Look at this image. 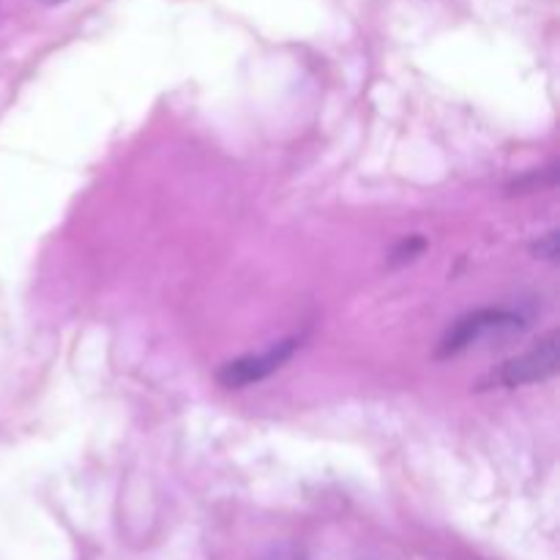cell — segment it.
<instances>
[{"label":"cell","mask_w":560,"mask_h":560,"mask_svg":"<svg viewBox=\"0 0 560 560\" xmlns=\"http://www.w3.org/2000/svg\"><path fill=\"white\" fill-rule=\"evenodd\" d=\"M560 366V337L556 331L547 334L545 339L534 345L525 353L514 355L506 364L498 370L495 381L506 388L530 386V383H541L552 377Z\"/></svg>","instance_id":"1"},{"label":"cell","mask_w":560,"mask_h":560,"mask_svg":"<svg viewBox=\"0 0 560 560\" xmlns=\"http://www.w3.org/2000/svg\"><path fill=\"white\" fill-rule=\"evenodd\" d=\"M525 323L523 317L514 315V312L506 310H479L470 312V315L459 317L452 328L446 331V337L441 339V348H438V355L441 359H448V355H457L463 350H468L470 345L479 342L481 337L492 331H520Z\"/></svg>","instance_id":"2"},{"label":"cell","mask_w":560,"mask_h":560,"mask_svg":"<svg viewBox=\"0 0 560 560\" xmlns=\"http://www.w3.org/2000/svg\"><path fill=\"white\" fill-rule=\"evenodd\" d=\"M295 339H282V342L271 345L268 350L257 355H244V359H235L230 364H224L222 370L217 372V381L222 383L224 388H244L252 386V383L266 381L268 375L279 370L284 361L293 355Z\"/></svg>","instance_id":"3"},{"label":"cell","mask_w":560,"mask_h":560,"mask_svg":"<svg viewBox=\"0 0 560 560\" xmlns=\"http://www.w3.org/2000/svg\"><path fill=\"white\" fill-rule=\"evenodd\" d=\"M424 246H427L424 238H419V235H410V238H405L402 244L392 252V262L394 266H402V262L416 260V257L424 252Z\"/></svg>","instance_id":"4"},{"label":"cell","mask_w":560,"mask_h":560,"mask_svg":"<svg viewBox=\"0 0 560 560\" xmlns=\"http://www.w3.org/2000/svg\"><path fill=\"white\" fill-rule=\"evenodd\" d=\"M534 252L539 257H547V260H556L558 257V233L545 235V241H539V244L534 246Z\"/></svg>","instance_id":"5"},{"label":"cell","mask_w":560,"mask_h":560,"mask_svg":"<svg viewBox=\"0 0 560 560\" xmlns=\"http://www.w3.org/2000/svg\"><path fill=\"white\" fill-rule=\"evenodd\" d=\"M266 560H301L295 552H288V550H279V552H271Z\"/></svg>","instance_id":"6"},{"label":"cell","mask_w":560,"mask_h":560,"mask_svg":"<svg viewBox=\"0 0 560 560\" xmlns=\"http://www.w3.org/2000/svg\"><path fill=\"white\" fill-rule=\"evenodd\" d=\"M42 3H47V5H58V3H66V0H42Z\"/></svg>","instance_id":"7"}]
</instances>
